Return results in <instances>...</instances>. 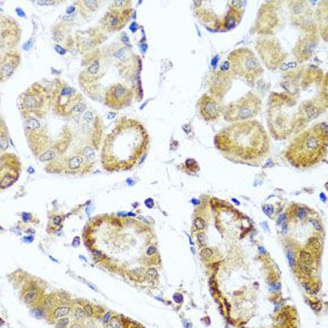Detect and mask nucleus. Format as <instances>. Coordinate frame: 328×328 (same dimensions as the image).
Returning <instances> with one entry per match:
<instances>
[{"mask_svg": "<svg viewBox=\"0 0 328 328\" xmlns=\"http://www.w3.org/2000/svg\"><path fill=\"white\" fill-rule=\"evenodd\" d=\"M150 137L147 128L136 119H120L104 139L101 161L105 171H129L147 151Z\"/></svg>", "mask_w": 328, "mask_h": 328, "instance_id": "1", "label": "nucleus"}, {"mask_svg": "<svg viewBox=\"0 0 328 328\" xmlns=\"http://www.w3.org/2000/svg\"><path fill=\"white\" fill-rule=\"evenodd\" d=\"M214 144L225 158L237 164L257 165L269 155L270 137L260 121L232 123L215 135Z\"/></svg>", "mask_w": 328, "mask_h": 328, "instance_id": "2", "label": "nucleus"}, {"mask_svg": "<svg viewBox=\"0 0 328 328\" xmlns=\"http://www.w3.org/2000/svg\"><path fill=\"white\" fill-rule=\"evenodd\" d=\"M328 147L327 136H322L309 128L296 135L285 152L288 163L296 168H309L321 163L326 157Z\"/></svg>", "mask_w": 328, "mask_h": 328, "instance_id": "3", "label": "nucleus"}, {"mask_svg": "<svg viewBox=\"0 0 328 328\" xmlns=\"http://www.w3.org/2000/svg\"><path fill=\"white\" fill-rule=\"evenodd\" d=\"M294 103V100L283 94L271 95L268 109V127L274 139H286L297 128L296 113H288Z\"/></svg>", "mask_w": 328, "mask_h": 328, "instance_id": "4", "label": "nucleus"}, {"mask_svg": "<svg viewBox=\"0 0 328 328\" xmlns=\"http://www.w3.org/2000/svg\"><path fill=\"white\" fill-rule=\"evenodd\" d=\"M52 107V93L40 83H35L18 97V108L24 119L45 118Z\"/></svg>", "mask_w": 328, "mask_h": 328, "instance_id": "5", "label": "nucleus"}, {"mask_svg": "<svg viewBox=\"0 0 328 328\" xmlns=\"http://www.w3.org/2000/svg\"><path fill=\"white\" fill-rule=\"evenodd\" d=\"M228 62L232 75L244 79L250 86L257 82L264 71L260 60L248 47H240L232 51L228 58Z\"/></svg>", "mask_w": 328, "mask_h": 328, "instance_id": "6", "label": "nucleus"}, {"mask_svg": "<svg viewBox=\"0 0 328 328\" xmlns=\"http://www.w3.org/2000/svg\"><path fill=\"white\" fill-rule=\"evenodd\" d=\"M51 93L53 111L64 118H71L75 107L83 101L82 94L61 79L54 80Z\"/></svg>", "mask_w": 328, "mask_h": 328, "instance_id": "7", "label": "nucleus"}, {"mask_svg": "<svg viewBox=\"0 0 328 328\" xmlns=\"http://www.w3.org/2000/svg\"><path fill=\"white\" fill-rule=\"evenodd\" d=\"M262 101L256 93L248 92L240 99L230 103L223 110L224 119L229 123L252 120L260 113Z\"/></svg>", "mask_w": 328, "mask_h": 328, "instance_id": "8", "label": "nucleus"}, {"mask_svg": "<svg viewBox=\"0 0 328 328\" xmlns=\"http://www.w3.org/2000/svg\"><path fill=\"white\" fill-rule=\"evenodd\" d=\"M24 129H26L28 144L36 158H38L46 150L51 149L50 137L47 135L46 128H44L40 124L39 118L29 117L24 119Z\"/></svg>", "mask_w": 328, "mask_h": 328, "instance_id": "9", "label": "nucleus"}, {"mask_svg": "<svg viewBox=\"0 0 328 328\" xmlns=\"http://www.w3.org/2000/svg\"><path fill=\"white\" fill-rule=\"evenodd\" d=\"M256 50L263 63L270 70H276L286 59L285 52L274 38L260 37L256 40Z\"/></svg>", "mask_w": 328, "mask_h": 328, "instance_id": "10", "label": "nucleus"}, {"mask_svg": "<svg viewBox=\"0 0 328 328\" xmlns=\"http://www.w3.org/2000/svg\"><path fill=\"white\" fill-rule=\"evenodd\" d=\"M75 302L64 293H55L47 295L44 301L43 309L45 317L50 322H56L59 319L71 314Z\"/></svg>", "mask_w": 328, "mask_h": 328, "instance_id": "11", "label": "nucleus"}, {"mask_svg": "<svg viewBox=\"0 0 328 328\" xmlns=\"http://www.w3.org/2000/svg\"><path fill=\"white\" fill-rule=\"evenodd\" d=\"M23 287L21 289V299L24 304L30 306L31 309H39L43 307L44 301L46 298L45 285L39 283L38 279L31 278L29 273L27 274V280L23 281Z\"/></svg>", "mask_w": 328, "mask_h": 328, "instance_id": "12", "label": "nucleus"}, {"mask_svg": "<svg viewBox=\"0 0 328 328\" xmlns=\"http://www.w3.org/2000/svg\"><path fill=\"white\" fill-rule=\"evenodd\" d=\"M133 97H134V91L131 87L117 83L111 85L105 92L104 103L112 110H121L131 105Z\"/></svg>", "mask_w": 328, "mask_h": 328, "instance_id": "13", "label": "nucleus"}, {"mask_svg": "<svg viewBox=\"0 0 328 328\" xmlns=\"http://www.w3.org/2000/svg\"><path fill=\"white\" fill-rule=\"evenodd\" d=\"M92 166H93L92 161L87 160L86 158L79 152L69 158H64V163L62 161V159L52 161L46 169H51L53 167H55L52 171V173L64 172L67 174H77V173L85 174L91 171Z\"/></svg>", "mask_w": 328, "mask_h": 328, "instance_id": "14", "label": "nucleus"}, {"mask_svg": "<svg viewBox=\"0 0 328 328\" xmlns=\"http://www.w3.org/2000/svg\"><path fill=\"white\" fill-rule=\"evenodd\" d=\"M0 188L5 190L13 185L20 177L21 163L13 153H4L0 159Z\"/></svg>", "mask_w": 328, "mask_h": 328, "instance_id": "15", "label": "nucleus"}, {"mask_svg": "<svg viewBox=\"0 0 328 328\" xmlns=\"http://www.w3.org/2000/svg\"><path fill=\"white\" fill-rule=\"evenodd\" d=\"M21 39L20 24L11 16H2L0 19V45L3 50H15Z\"/></svg>", "mask_w": 328, "mask_h": 328, "instance_id": "16", "label": "nucleus"}, {"mask_svg": "<svg viewBox=\"0 0 328 328\" xmlns=\"http://www.w3.org/2000/svg\"><path fill=\"white\" fill-rule=\"evenodd\" d=\"M197 109L200 117L206 121H215L223 113L222 99L215 96L212 93H206L202 95L197 103Z\"/></svg>", "mask_w": 328, "mask_h": 328, "instance_id": "17", "label": "nucleus"}, {"mask_svg": "<svg viewBox=\"0 0 328 328\" xmlns=\"http://www.w3.org/2000/svg\"><path fill=\"white\" fill-rule=\"evenodd\" d=\"M132 8H115L110 7L103 19L101 20V27L103 31L107 32H115L119 31L126 26L128 20L131 19Z\"/></svg>", "mask_w": 328, "mask_h": 328, "instance_id": "18", "label": "nucleus"}, {"mask_svg": "<svg viewBox=\"0 0 328 328\" xmlns=\"http://www.w3.org/2000/svg\"><path fill=\"white\" fill-rule=\"evenodd\" d=\"M322 103H326V100L323 101L310 100L303 102L296 112L297 128L303 126V125H305L306 123H309V121L317 118V117L323 111V109L326 108V105H321Z\"/></svg>", "mask_w": 328, "mask_h": 328, "instance_id": "19", "label": "nucleus"}, {"mask_svg": "<svg viewBox=\"0 0 328 328\" xmlns=\"http://www.w3.org/2000/svg\"><path fill=\"white\" fill-rule=\"evenodd\" d=\"M318 46V38L313 34L306 35L296 43L293 54L298 63H304L311 59L313 55L315 48Z\"/></svg>", "mask_w": 328, "mask_h": 328, "instance_id": "20", "label": "nucleus"}, {"mask_svg": "<svg viewBox=\"0 0 328 328\" xmlns=\"http://www.w3.org/2000/svg\"><path fill=\"white\" fill-rule=\"evenodd\" d=\"M104 39L105 37L102 31L97 29L79 32L77 35V47L79 48V51L82 53L93 52L94 48L103 43Z\"/></svg>", "mask_w": 328, "mask_h": 328, "instance_id": "21", "label": "nucleus"}, {"mask_svg": "<svg viewBox=\"0 0 328 328\" xmlns=\"http://www.w3.org/2000/svg\"><path fill=\"white\" fill-rule=\"evenodd\" d=\"M21 63V54L16 50L4 53L0 60V82L4 83L10 79Z\"/></svg>", "mask_w": 328, "mask_h": 328, "instance_id": "22", "label": "nucleus"}, {"mask_svg": "<svg viewBox=\"0 0 328 328\" xmlns=\"http://www.w3.org/2000/svg\"><path fill=\"white\" fill-rule=\"evenodd\" d=\"M231 82H232V76L229 75V70L217 71L216 75L214 76L212 79V86H210L209 92L215 96L222 99L225 93L228 92L230 86H231Z\"/></svg>", "mask_w": 328, "mask_h": 328, "instance_id": "23", "label": "nucleus"}, {"mask_svg": "<svg viewBox=\"0 0 328 328\" xmlns=\"http://www.w3.org/2000/svg\"><path fill=\"white\" fill-rule=\"evenodd\" d=\"M297 320V314L294 307L286 306L277 314L276 322L278 327H295L294 321Z\"/></svg>", "mask_w": 328, "mask_h": 328, "instance_id": "24", "label": "nucleus"}, {"mask_svg": "<svg viewBox=\"0 0 328 328\" xmlns=\"http://www.w3.org/2000/svg\"><path fill=\"white\" fill-rule=\"evenodd\" d=\"M287 216L290 221H304L307 220L311 214H312V209L306 207L304 205H291L288 212L286 213Z\"/></svg>", "mask_w": 328, "mask_h": 328, "instance_id": "25", "label": "nucleus"}, {"mask_svg": "<svg viewBox=\"0 0 328 328\" xmlns=\"http://www.w3.org/2000/svg\"><path fill=\"white\" fill-rule=\"evenodd\" d=\"M75 5L78 6L82 16H84L85 19H90L99 10L101 3L96 2V0H80V2L75 3Z\"/></svg>", "mask_w": 328, "mask_h": 328, "instance_id": "26", "label": "nucleus"}, {"mask_svg": "<svg viewBox=\"0 0 328 328\" xmlns=\"http://www.w3.org/2000/svg\"><path fill=\"white\" fill-rule=\"evenodd\" d=\"M70 317L72 319L71 327H82L87 321V314L85 312V309L83 306V303L75 302L74 307H72Z\"/></svg>", "mask_w": 328, "mask_h": 328, "instance_id": "27", "label": "nucleus"}, {"mask_svg": "<svg viewBox=\"0 0 328 328\" xmlns=\"http://www.w3.org/2000/svg\"><path fill=\"white\" fill-rule=\"evenodd\" d=\"M296 257H297V262L298 263H302V264H304L306 266H310V268L317 270L318 265H319V260L314 256L312 253H310L309 250H306L305 248L299 249Z\"/></svg>", "mask_w": 328, "mask_h": 328, "instance_id": "28", "label": "nucleus"}, {"mask_svg": "<svg viewBox=\"0 0 328 328\" xmlns=\"http://www.w3.org/2000/svg\"><path fill=\"white\" fill-rule=\"evenodd\" d=\"M304 248L306 250H309L310 253H312L315 257L318 258L320 257L321 252H322V242L319 237H312L309 238V240L304 246Z\"/></svg>", "mask_w": 328, "mask_h": 328, "instance_id": "29", "label": "nucleus"}, {"mask_svg": "<svg viewBox=\"0 0 328 328\" xmlns=\"http://www.w3.org/2000/svg\"><path fill=\"white\" fill-rule=\"evenodd\" d=\"M0 147H2V151H6L7 148L10 147V134H8L4 120H2V127H0Z\"/></svg>", "mask_w": 328, "mask_h": 328, "instance_id": "30", "label": "nucleus"}, {"mask_svg": "<svg viewBox=\"0 0 328 328\" xmlns=\"http://www.w3.org/2000/svg\"><path fill=\"white\" fill-rule=\"evenodd\" d=\"M200 258L205 263H209V262H214L216 260V250L213 249L212 247H204V248L200 249Z\"/></svg>", "mask_w": 328, "mask_h": 328, "instance_id": "31", "label": "nucleus"}, {"mask_svg": "<svg viewBox=\"0 0 328 328\" xmlns=\"http://www.w3.org/2000/svg\"><path fill=\"white\" fill-rule=\"evenodd\" d=\"M206 226H207V222H206L205 217L196 216L192 223V232H202Z\"/></svg>", "mask_w": 328, "mask_h": 328, "instance_id": "32", "label": "nucleus"}, {"mask_svg": "<svg viewBox=\"0 0 328 328\" xmlns=\"http://www.w3.org/2000/svg\"><path fill=\"white\" fill-rule=\"evenodd\" d=\"M183 171L185 173H189V174L197 173L198 171H199V166H198V164L196 163V160L188 159L184 163V169H183Z\"/></svg>", "mask_w": 328, "mask_h": 328, "instance_id": "33", "label": "nucleus"}, {"mask_svg": "<svg viewBox=\"0 0 328 328\" xmlns=\"http://www.w3.org/2000/svg\"><path fill=\"white\" fill-rule=\"evenodd\" d=\"M56 157H58V152H56L54 149L51 148V149L46 150L45 152H43L42 155L38 157V159L40 161H51L53 159H55Z\"/></svg>", "mask_w": 328, "mask_h": 328, "instance_id": "34", "label": "nucleus"}, {"mask_svg": "<svg viewBox=\"0 0 328 328\" xmlns=\"http://www.w3.org/2000/svg\"><path fill=\"white\" fill-rule=\"evenodd\" d=\"M80 153H82V155L86 158L87 160L92 161L95 159V151H94V149L90 147V145H87V147H85L80 150Z\"/></svg>", "mask_w": 328, "mask_h": 328, "instance_id": "35", "label": "nucleus"}, {"mask_svg": "<svg viewBox=\"0 0 328 328\" xmlns=\"http://www.w3.org/2000/svg\"><path fill=\"white\" fill-rule=\"evenodd\" d=\"M281 86L285 88L287 91V93H289L290 95H296L298 93V88L296 86V84L294 83H290V82H283L281 84Z\"/></svg>", "mask_w": 328, "mask_h": 328, "instance_id": "36", "label": "nucleus"}, {"mask_svg": "<svg viewBox=\"0 0 328 328\" xmlns=\"http://www.w3.org/2000/svg\"><path fill=\"white\" fill-rule=\"evenodd\" d=\"M121 318H123V315H119V314H113V317L111 318L110 322L108 323L107 326L109 327H113V328H119V327H124V320H121Z\"/></svg>", "mask_w": 328, "mask_h": 328, "instance_id": "37", "label": "nucleus"}, {"mask_svg": "<svg viewBox=\"0 0 328 328\" xmlns=\"http://www.w3.org/2000/svg\"><path fill=\"white\" fill-rule=\"evenodd\" d=\"M307 222H309V223L313 226V229L315 230V231H319V232L322 231V224L319 218L309 216L307 217Z\"/></svg>", "mask_w": 328, "mask_h": 328, "instance_id": "38", "label": "nucleus"}, {"mask_svg": "<svg viewBox=\"0 0 328 328\" xmlns=\"http://www.w3.org/2000/svg\"><path fill=\"white\" fill-rule=\"evenodd\" d=\"M306 301H307V304H309L311 307H312V309L315 311V312H319V311L321 310V302L319 301V299H313V298L307 299L306 298Z\"/></svg>", "mask_w": 328, "mask_h": 328, "instance_id": "39", "label": "nucleus"}, {"mask_svg": "<svg viewBox=\"0 0 328 328\" xmlns=\"http://www.w3.org/2000/svg\"><path fill=\"white\" fill-rule=\"evenodd\" d=\"M72 321V319L70 318V315H68V317H63L59 319L58 321L55 322V326L58 327H70V322Z\"/></svg>", "mask_w": 328, "mask_h": 328, "instance_id": "40", "label": "nucleus"}, {"mask_svg": "<svg viewBox=\"0 0 328 328\" xmlns=\"http://www.w3.org/2000/svg\"><path fill=\"white\" fill-rule=\"evenodd\" d=\"M83 306L85 309V312H86L88 318H94V304H91V303H83Z\"/></svg>", "mask_w": 328, "mask_h": 328, "instance_id": "41", "label": "nucleus"}, {"mask_svg": "<svg viewBox=\"0 0 328 328\" xmlns=\"http://www.w3.org/2000/svg\"><path fill=\"white\" fill-rule=\"evenodd\" d=\"M62 221H63V217L61 216V215H55V216H53L51 218V225L54 226V228H58V226L61 225V223H62Z\"/></svg>", "mask_w": 328, "mask_h": 328, "instance_id": "42", "label": "nucleus"}, {"mask_svg": "<svg viewBox=\"0 0 328 328\" xmlns=\"http://www.w3.org/2000/svg\"><path fill=\"white\" fill-rule=\"evenodd\" d=\"M113 314H115V313H113L112 311H107V312H105V313L103 314V317L101 318V319H102V320H103V322L105 323V325H108V323L110 322L111 318L113 317Z\"/></svg>", "mask_w": 328, "mask_h": 328, "instance_id": "43", "label": "nucleus"}, {"mask_svg": "<svg viewBox=\"0 0 328 328\" xmlns=\"http://www.w3.org/2000/svg\"><path fill=\"white\" fill-rule=\"evenodd\" d=\"M145 274H147V277L149 279H156L158 277V272L156 269H149Z\"/></svg>", "mask_w": 328, "mask_h": 328, "instance_id": "44", "label": "nucleus"}, {"mask_svg": "<svg viewBox=\"0 0 328 328\" xmlns=\"http://www.w3.org/2000/svg\"><path fill=\"white\" fill-rule=\"evenodd\" d=\"M198 242H199V245L201 247H205L206 245V237L205 234L202 232H198Z\"/></svg>", "mask_w": 328, "mask_h": 328, "instance_id": "45", "label": "nucleus"}, {"mask_svg": "<svg viewBox=\"0 0 328 328\" xmlns=\"http://www.w3.org/2000/svg\"><path fill=\"white\" fill-rule=\"evenodd\" d=\"M157 253V246L152 245V246H149L148 249H147V255L150 257L152 256V255H155Z\"/></svg>", "mask_w": 328, "mask_h": 328, "instance_id": "46", "label": "nucleus"}, {"mask_svg": "<svg viewBox=\"0 0 328 328\" xmlns=\"http://www.w3.org/2000/svg\"><path fill=\"white\" fill-rule=\"evenodd\" d=\"M272 210H273V206H271V205L264 206V213L266 214V215H269V216L272 215Z\"/></svg>", "mask_w": 328, "mask_h": 328, "instance_id": "47", "label": "nucleus"}, {"mask_svg": "<svg viewBox=\"0 0 328 328\" xmlns=\"http://www.w3.org/2000/svg\"><path fill=\"white\" fill-rule=\"evenodd\" d=\"M54 50H55L56 52H58L59 54H61V55H64V54H66V50H64V48L61 47L60 45H56V46L54 47Z\"/></svg>", "mask_w": 328, "mask_h": 328, "instance_id": "48", "label": "nucleus"}, {"mask_svg": "<svg viewBox=\"0 0 328 328\" xmlns=\"http://www.w3.org/2000/svg\"><path fill=\"white\" fill-rule=\"evenodd\" d=\"M174 301L176 303H182L183 302V296H182L181 294H175L174 295Z\"/></svg>", "mask_w": 328, "mask_h": 328, "instance_id": "49", "label": "nucleus"}, {"mask_svg": "<svg viewBox=\"0 0 328 328\" xmlns=\"http://www.w3.org/2000/svg\"><path fill=\"white\" fill-rule=\"evenodd\" d=\"M145 206H147V207H149V208H152L153 206H155V204H153V200L151 199V198H150V199L145 200Z\"/></svg>", "mask_w": 328, "mask_h": 328, "instance_id": "50", "label": "nucleus"}, {"mask_svg": "<svg viewBox=\"0 0 328 328\" xmlns=\"http://www.w3.org/2000/svg\"><path fill=\"white\" fill-rule=\"evenodd\" d=\"M31 214H27V213H23V215H22V217H23V220L24 221H26V222H28V221H30V218H31Z\"/></svg>", "mask_w": 328, "mask_h": 328, "instance_id": "51", "label": "nucleus"}, {"mask_svg": "<svg viewBox=\"0 0 328 328\" xmlns=\"http://www.w3.org/2000/svg\"><path fill=\"white\" fill-rule=\"evenodd\" d=\"M16 13H18L19 15H21V16H22V18H24V16H26V14H24V13H23V12H22V10H21V8H16Z\"/></svg>", "mask_w": 328, "mask_h": 328, "instance_id": "52", "label": "nucleus"}, {"mask_svg": "<svg viewBox=\"0 0 328 328\" xmlns=\"http://www.w3.org/2000/svg\"><path fill=\"white\" fill-rule=\"evenodd\" d=\"M72 245H74V246H76V247H77V246H78V245H79V238H78V237H77V238H76V240H75L74 242H72Z\"/></svg>", "mask_w": 328, "mask_h": 328, "instance_id": "53", "label": "nucleus"}]
</instances>
